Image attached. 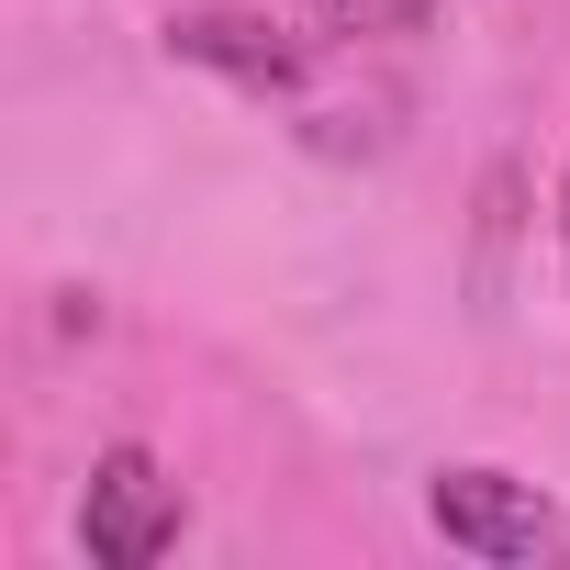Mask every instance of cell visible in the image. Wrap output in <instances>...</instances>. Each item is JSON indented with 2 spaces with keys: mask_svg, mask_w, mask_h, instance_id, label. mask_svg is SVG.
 <instances>
[{
  "mask_svg": "<svg viewBox=\"0 0 570 570\" xmlns=\"http://www.w3.org/2000/svg\"><path fill=\"white\" fill-rule=\"evenodd\" d=\"M190 537V503H179V481L157 470V448H101L90 459V492H79V548L101 559V570H146V559H168Z\"/></svg>",
  "mask_w": 570,
  "mask_h": 570,
  "instance_id": "obj_1",
  "label": "cell"
},
{
  "mask_svg": "<svg viewBox=\"0 0 570 570\" xmlns=\"http://www.w3.org/2000/svg\"><path fill=\"white\" fill-rule=\"evenodd\" d=\"M425 525H436L459 559H492V570H514V559H548V548H559L548 492H537V481H514V470H481V459H459V470H436V481H425Z\"/></svg>",
  "mask_w": 570,
  "mask_h": 570,
  "instance_id": "obj_2",
  "label": "cell"
},
{
  "mask_svg": "<svg viewBox=\"0 0 570 570\" xmlns=\"http://www.w3.org/2000/svg\"><path fill=\"white\" fill-rule=\"evenodd\" d=\"M168 57H202V68H224L235 90H303V46H279L268 23H168Z\"/></svg>",
  "mask_w": 570,
  "mask_h": 570,
  "instance_id": "obj_3",
  "label": "cell"
},
{
  "mask_svg": "<svg viewBox=\"0 0 570 570\" xmlns=\"http://www.w3.org/2000/svg\"><path fill=\"white\" fill-rule=\"evenodd\" d=\"M303 12L336 35H414V23H436V0H303Z\"/></svg>",
  "mask_w": 570,
  "mask_h": 570,
  "instance_id": "obj_4",
  "label": "cell"
},
{
  "mask_svg": "<svg viewBox=\"0 0 570 570\" xmlns=\"http://www.w3.org/2000/svg\"><path fill=\"white\" fill-rule=\"evenodd\" d=\"M559 246H570V168H559Z\"/></svg>",
  "mask_w": 570,
  "mask_h": 570,
  "instance_id": "obj_5",
  "label": "cell"
}]
</instances>
